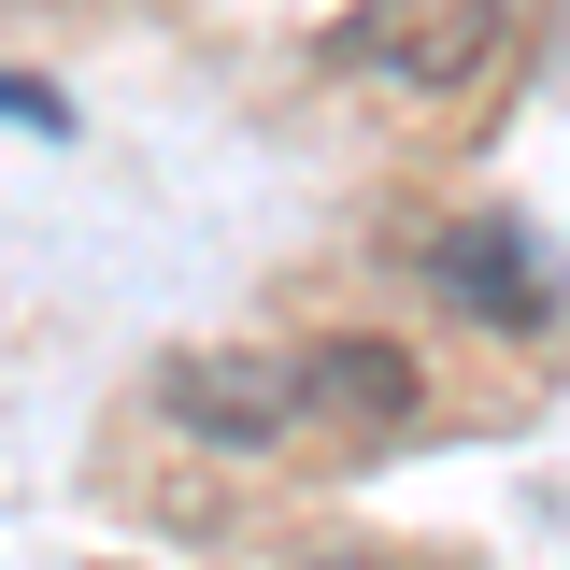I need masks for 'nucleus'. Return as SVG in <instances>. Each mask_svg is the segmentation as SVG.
<instances>
[{"instance_id":"1","label":"nucleus","mask_w":570,"mask_h":570,"mask_svg":"<svg viewBox=\"0 0 570 570\" xmlns=\"http://www.w3.org/2000/svg\"><path fill=\"white\" fill-rule=\"evenodd\" d=\"M157 414L214 442V456H272L285 428L314 414V385H299V356H243V343H186L157 371Z\"/></svg>"},{"instance_id":"2","label":"nucleus","mask_w":570,"mask_h":570,"mask_svg":"<svg viewBox=\"0 0 570 570\" xmlns=\"http://www.w3.org/2000/svg\"><path fill=\"white\" fill-rule=\"evenodd\" d=\"M414 272L471 314V328H499V343H528V328H557V257L513 228V214H442L414 243Z\"/></svg>"},{"instance_id":"3","label":"nucleus","mask_w":570,"mask_h":570,"mask_svg":"<svg viewBox=\"0 0 570 570\" xmlns=\"http://www.w3.org/2000/svg\"><path fill=\"white\" fill-rule=\"evenodd\" d=\"M328 58L371 71V86H414V100H442V86H471V71L499 58V0H356Z\"/></svg>"},{"instance_id":"4","label":"nucleus","mask_w":570,"mask_h":570,"mask_svg":"<svg viewBox=\"0 0 570 570\" xmlns=\"http://www.w3.org/2000/svg\"><path fill=\"white\" fill-rule=\"evenodd\" d=\"M299 385H314V414H343V428H400L428 400V371L385 328H328V343H299Z\"/></svg>"},{"instance_id":"5","label":"nucleus","mask_w":570,"mask_h":570,"mask_svg":"<svg viewBox=\"0 0 570 570\" xmlns=\"http://www.w3.org/2000/svg\"><path fill=\"white\" fill-rule=\"evenodd\" d=\"M314 570H385V557H314Z\"/></svg>"}]
</instances>
